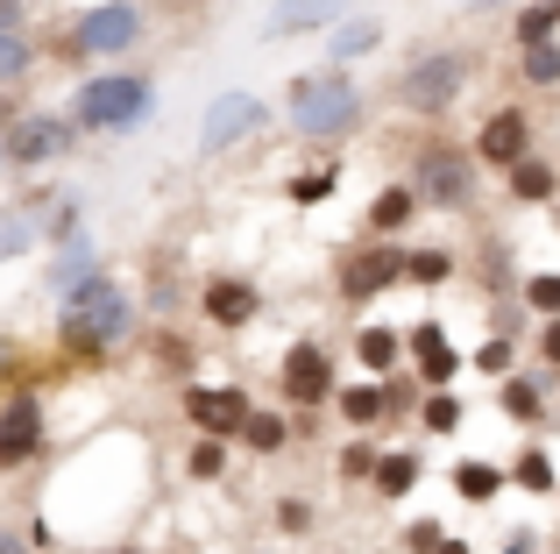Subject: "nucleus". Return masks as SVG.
<instances>
[{"mask_svg":"<svg viewBox=\"0 0 560 554\" xmlns=\"http://www.w3.org/2000/svg\"><path fill=\"white\" fill-rule=\"evenodd\" d=\"M525 305H533V313H560V277H525Z\"/></svg>","mask_w":560,"mask_h":554,"instance_id":"33","label":"nucleus"},{"mask_svg":"<svg viewBox=\"0 0 560 554\" xmlns=\"http://www.w3.org/2000/svg\"><path fill=\"white\" fill-rule=\"evenodd\" d=\"M262 122V107H256V93H220L213 107H206V136H199V150L206 157H220L234 136H248V128Z\"/></svg>","mask_w":560,"mask_h":554,"instance_id":"9","label":"nucleus"},{"mask_svg":"<svg viewBox=\"0 0 560 554\" xmlns=\"http://www.w3.org/2000/svg\"><path fill=\"white\" fill-rule=\"evenodd\" d=\"M128 43H142V8L136 0H107V8L79 14V28H71L65 50H93V57H121Z\"/></svg>","mask_w":560,"mask_h":554,"instance_id":"6","label":"nucleus"},{"mask_svg":"<svg viewBox=\"0 0 560 554\" xmlns=\"http://www.w3.org/2000/svg\"><path fill=\"white\" fill-rule=\"evenodd\" d=\"M405 277H411V285H447L454 256L447 250H419V256H405Z\"/></svg>","mask_w":560,"mask_h":554,"instance_id":"28","label":"nucleus"},{"mask_svg":"<svg viewBox=\"0 0 560 554\" xmlns=\"http://www.w3.org/2000/svg\"><path fill=\"white\" fill-rule=\"evenodd\" d=\"M454 490H462L468 505H490L497 490H504V470H497V462H462V470H454Z\"/></svg>","mask_w":560,"mask_h":554,"instance_id":"20","label":"nucleus"},{"mask_svg":"<svg viewBox=\"0 0 560 554\" xmlns=\"http://www.w3.org/2000/svg\"><path fill=\"white\" fill-rule=\"evenodd\" d=\"M476 370H490V377H504V370H511V342H504V334L476 348Z\"/></svg>","mask_w":560,"mask_h":554,"instance_id":"36","label":"nucleus"},{"mask_svg":"<svg viewBox=\"0 0 560 554\" xmlns=\"http://www.w3.org/2000/svg\"><path fill=\"white\" fill-rule=\"evenodd\" d=\"M462 85H468V57L462 50H433V57H419V65L397 79V107H411V114H447L454 100H462Z\"/></svg>","mask_w":560,"mask_h":554,"instance_id":"4","label":"nucleus"},{"mask_svg":"<svg viewBox=\"0 0 560 554\" xmlns=\"http://www.w3.org/2000/svg\"><path fill=\"white\" fill-rule=\"evenodd\" d=\"M553 8H560V0H553Z\"/></svg>","mask_w":560,"mask_h":554,"instance_id":"46","label":"nucleus"},{"mask_svg":"<svg viewBox=\"0 0 560 554\" xmlns=\"http://www.w3.org/2000/svg\"><path fill=\"white\" fill-rule=\"evenodd\" d=\"M93 270H100V250H93V242H71V250L50 264V291H71V285H85Z\"/></svg>","mask_w":560,"mask_h":554,"instance_id":"19","label":"nucleus"},{"mask_svg":"<svg viewBox=\"0 0 560 554\" xmlns=\"http://www.w3.org/2000/svg\"><path fill=\"white\" fill-rule=\"evenodd\" d=\"M28 71V36H14V22H0V85H14Z\"/></svg>","mask_w":560,"mask_h":554,"instance_id":"29","label":"nucleus"},{"mask_svg":"<svg viewBox=\"0 0 560 554\" xmlns=\"http://www.w3.org/2000/svg\"><path fill=\"white\" fill-rule=\"evenodd\" d=\"M0 157H8V136H0Z\"/></svg>","mask_w":560,"mask_h":554,"instance_id":"44","label":"nucleus"},{"mask_svg":"<svg viewBox=\"0 0 560 554\" xmlns=\"http://www.w3.org/2000/svg\"><path fill=\"white\" fill-rule=\"evenodd\" d=\"M440 547V527H433V519H425V527H411V554H433Z\"/></svg>","mask_w":560,"mask_h":554,"instance_id":"40","label":"nucleus"},{"mask_svg":"<svg viewBox=\"0 0 560 554\" xmlns=\"http://www.w3.org/2000/svg\"><path fill=\"white\" fill-rule=\"evenodd\" d=\"M462 8H497V0H462Z\"/></svg>","mask_w":560,"mask_h":554,"instance_id":"43","label":"nucleus"},{"mask_svg":"<svg viewBox=\"0 0 560 554\" xmlns=\"http://www.w3.org/2000/svg\"><path fill=\"white\" fill-rule=\"evenodd\" d=\"M411 356H419V377H425V384H454V370H462V356H454V342H447V334H440L433 327V320H419V327H411Z\"/></svg>","mask_w":560,"mask_h":554,"instance_id":"14","label":"nucleus"},{"mask_svg":"<svg viewBox=\"0 0 560 554\" xmlns=\"http://www.w3.org/2000/svg\"><path fill=\"white\" fill-rule=\"evenodd\" d=\"M525 150H533V122H525L518 107H497L490 122L476 128V157H482V164H497V171H511Z\"/></svg>","mask_w":560,"mask_h":554,"instance_id":"8","label":"nucleus"},{"mask_svg":"<svg viewBox=\"0 0 560 554\" xmlns=\"http://www.w3.org/2000/svg\"><path fill=\"white\" fill-rule=\"evenodd\" d=\"M539 356L560 370V313H547V327H539Z\"/></svg>","mask_w":560,"mask_h":554,"instance_id":"38","label":"nucleus"},{"mask_svg":"<svg viewBox=\"0 0 560 554\" xmlns=\"http://www.w3.org/2000/svg\"><path fill=\"white\" fill-rule=\"evenodd\" d=\"M242 441L256 448V455H277V448H284V419H277V413H248L242 419Z\"/></svg>","mask_w":560,"mask_h":554,"instance_id":"26","label":"nucleus"},{"mask_svg":"<svg viewBox=\"0 0 560 554\" xmlns=\"http://www.w3.org/2000/svg\"><path fill=\"white\" fill-rule=\"evenodd\" d=\"M433 554H468V547H462V541H440V547H433Z\"/></svg>","mask_w":560,"mask_h":554,"instance_id":"42","label":"nucleus"},{"mask_svg":"<svg viewBox=\"0 0 560 554\" xmlns=\"http://www.w3.org/2000/svg\"><path fill=\"white\" fill-rule=\"evenodd\" d=\"M71 136H79V122H65V114H28V122L8 128V157L14 164H50V157L71 150Z\"/></svg>","mask_w":560,"mask_h":554,"instance_id":"7","label":"nucleus"},{"mask_svg":"<svg viewBox=\"0 0 560 554\" xmlns=\"http://www.w3.org/2000/svg\"><path fill=\"white\" fill-rule=\"evenodd\" d=\"M397 277H405V256L397 250H362V256L341 264V291L348 299H376V291H390Z\"/></svg>","mask_w":560,"mask_h":554,"instance_id":"12","label":"nucleus"},{"mask_svg":"<svg viewBox=\"0 0 560 554\" xmlns=\"http://www.w3.org/2000/svg\"><path fill=\"white\" fill-rule=\"evenodd\" d=\"M121 554H142V547H121Z\"/></svg>","mask_w":560,"mask_h":554,"instance_id":"45","label":"nucleus"},{"mask_svg":"<svg viewBox=\"0 0 560 554\" xmlns=\"http://www.w3.org/2000/svg\"><path fill=\"white\" fill-rule=\"evenodd\" d=\"M560 193V171L547 164V157L525 150L518 164H511V199H525V207H547V199Z\"/></svg>","mask_w":560,"mask_h":554,"instance_id":"16","label":"nucleus"},{"mask_svg":"<svg viewBox=\"0 0 560 554\" xmlns=\"http://www.w3.org/2000/svg\"><path fill=\"white\" fill-rule=\"evenodd\" d=\"M511 476H518L525 490H539V498H547V490H560V476H553L547 448H525V455H518V470H511Z\"/></svg>","mask_w":560,"mask_h":554,"instance_id":"27","label":"nucleus"},{"mask_svg":"<svg viewBox=\"0 0 560 554\" xmlns=\"http://www.w3.org/2000/svg\"><path fill=\"white\" fill-rule=\"evenodd\" d=\"M411 193H419L425 207L462 213L468 199H476V164H468L454 142H425V150H419V171H411Z\"/></svg>","mask_w":560,"mask_h":554,"instance_id":"5","label":"nucleus"},{"mask_svg":"<svg viewBox=\"0 0 560 554\" xmlns=\"http://www.w3.org/2000/svg\"><path fill=\"white\" fill-rule=\"evenodd\" d=\"M185 413L199 419L206 434H220V441H228V434H242L248 399H242V391H185Z\"/></svg>","mask_w":560,"mask_h":554,"instance_id":"13","label":"nucleus"},{"mask_svg":"<svg viewBox=\"0 0 560 554\" xmlns=\"http://www.w3.org/2000/svg\"><path fill=\"white\" fill-rule=\"evenodd\" d=\"M14 14H22V0H0V22H14Z\"/></svg>","mask_w":560,"mask_h":554,"instance_id":"41","label":"nucleus"},{"mask_svg":"<svg viewBox=\"0 0 560 554\" xmlns=\"http://www.w3.org/2000/svg\"><path fill=\"white\" fill-rule=\"evenodd\" d=\"M206 313H213L220 327L256 320V285H242V277H213V285H206Z\"/></svg>","mask_w":560,"mask_h":554,"instance_id":"15","label":"nucleus"},{"mask_svg":"<svg viewBox=\"0 0 560 554\" xmlns=\"http://www.w3.org/2000/svg\"><path fill=\"white\" fill-rule=\"evenodd\" d=\"M411 213H419V193H411V185H383L376 207H370V228H376V235H397Z\"/></svg>","mask_w":560,"mask_h":554,"instance_id":"17","label":"nucleus"},{"mask_svg":"<svg viewBox=\"0 0 560 554\" xmlns=\"http://www.w3.org/2000/svg\"><path fill=\"white\" fill-rule=\"evenodd\" d=\"M341 470H348V476H370V470H376V455H370V448L355 441V448H348V455H341Z\"/></svg>","mask_w":560,"mask_h":554,"instance_id":"39","label":"nucleus"},{"mask_svg":"<svg viewBox=\"0 0 560 554\" xmlns=\"http://www.w3.org/2000/svg\"><path fill=\"white\" fill-rule=\"evenodd\" d=\"M341 413L355 419V427H376V419L390 413V391H376V384H355V391H341Z\"/></svg>","mask_w":560,"mask_h":554,"instance_id":"23","label":"nucleus"},{"mask_svg":"<svg viewBox=\"0 0 560 554\" xmlns=\"http://www.w3.org/2000/svg\"><path fill=\"white\" fill-rule=\"evenodd\" d=\"M539 405H547V399H539L533 377H511V384H504V413L511 419H539Z\"/></svg>","mask_w":560,"mask_h":554,"instance_id":"30","label":"nucleus"},{"mask_svg":"<svg viewBox=\"0 0 560 554\" xmlns=\"http://www.w3.org/2000/svg\"><path fill=\"white\" fill-rule=\"evenodd\" d=\"M341 0H284V14L270 22V36H291V28H313V22H334Z\"/></svg>","mask_w":560,"mask_h":554,"instance_id":"21","label":"nucleus"},{"mask_svg":"<svg viewBox=\"0 0 560 554\" xmlns=\"http://www.w3.org/2000/svg\"><path fill=\"white\" fill-rule=\"evenodd\" d=\"M28 235H36V228H28L22 213H0V256H22V250H28Z\"/></svg>","mask_w":560,"mask_h":554,"instance_id":"35","label":"nucleus"},{"mask_svg":"<svg viewBox=\"0 0 560 554\" xmlns=\"http://www.w3.org/2000/svg\"><path fill=\"white\" fill-rule=\"evenodd\" d=\"M142 114H150V79H136V71H107V79L79 85V100H71V122L100 128V136H121Z\"/></svg>","mask_w":560,"mask_h":554,"instance_id":"2","label":"nucleus"},{"mask_svg":"<svg viewBox=\"0 0 560 554\" xmlns=\"http://www.w3.org/2000/svg\"><path fill=\"white\" fill-rule=\"evenodd\" d=\"M376 490H383V498H405V490L411 484H419V455H376Z\"/></svg>","mask_w":560,"mask_h":554,"instance_id":"22","label":"nucleus"},{"mask_svg":"<svg viewBox=\"0 0 560 554\" xmlns=\"http://www.w3.org/2000/svg\"><path fill=\"white\" fill-rule=\"evenodd\" d=\"M383 43V22H370V14H355V22H341L327 36V50H334V65H348V57H370Z\"/></svg>","mask_w":560,"mask_h":554,"instance_id":"18","label":"nucleus"},{"mask_svg":"<svg viewBox=\"0 0 560 554\" xmlns=\"http://www.w3.org/2000/svg\"><path fill=\"white\" fill-rule=\"evenodd\" d=\"M525 50V85H560V50H553V36L547 43H518Z\"/></svg>","mask_w":560,"mask_h":554,"instance_id":"25","label":"nucleus"},{"mask_svg":"<svg viewBox=\"0 0 560 554\" xmlns=\"http://www.w3.org/2000/svg\"><path fill=\"white\" fill-rule=\"evenodd\" d=\"M355 114H362V93L348 79H299L291 85V128L299 136H348L355 128Z\"/></svg>","mask_w":560,"mask_h":554,"instance_id":"3","label":"nucleus"},{"mask_svg":"<svg viewBox=\"0 0 560 554\" xmlns=\"http://www.w3.org/2000/svg\"><path fill=\"white\" fill-rule=\"evenodd\" d=\"M334 391V362H327V348H313V342H299L284 356V399L291 405H319Z\"/></svg>","mask_w":560,"mask_h":554,"instance_id":"10","label":"nucleus"},{"mask_svg":"<svg viewBox=\"0 0 560 554\" xmlns=\"http://www.w3.org/2000/svg\"><path fill=\"white\" fill-rule=\"evenodd\" d=\"M327 193H334V171H313V178L291 185V199H305V207H313V199H327Z\"/></svg>","mask_w":560,"mask_h":554,"instance_id":"37","label":"nucleus"},{"mask_svg":"<svg viewBox=\"0 0 560 554\" xmlns=\"http://www.w3.org/2000/svg\"><path fill=\"white\" fill-rule=\"evenodd\" d=\"M397 348H405V342H397V334L390 327H362V342H355V356H362V370H390V362H397Z\"/></svg>","mask_w":560,"mask_h":554,"instance_id":"24","label":"nucleus"},{"mask_svg":"<svg viewBox=\"0 0 560 554\" xmlns=\"http://www.w3.org/2000/svg\"><path fill=\"white\" fill-rule=\"evenodd\" d=\"M462 427V399H447V384L425 399V434H454Z\"/></svg>","mask_w":560,"mask_h":554,"instance_id":"32","label":"nucleus"},{"mask_svg":"<svg viewBox=\"0 0 560 554\" xmlns=\"http://www.w3.org/2000/svg\"><path fill=\"white\" fill-rule=\"evenodd\" d=\"M128 327H136V305H128V291L107 270H93L85 285L65 291V342L71 348H114Z\"/></svg>","mask_w":560,"mask_h":554,"instance_id":"1","label":"nucleus"},{"mask_svg":"<svg viewBox=\"0 0 560 554\" xmlns=\"http://www.w3.org/2000/svg\"><path fill=\"white\" fill-rule=\"evenodd\" d=\"M36 448H43V413H36V399H8V413H0V470H22Z\"/></svg>","mask_w":560,"mask_h":554,"instance_id":"11","label":"nucleus"},{"mask_svg":"<svg viewBox=\"0 0 560 554\" xmlns=\"http://www.w3.org/2000/svg\"><path fill=\"white\" fill-rule=\"evenodd\" d=\"M553 28H560V8H553V0H539V8L518 14V43H547Z\"/></svg>","mask_w":560,"mask_h":554,"instance_id":"31","label":"nucleus"},{"mask_svg":"<svg viewBox=\"0 0 560 554\" xmlns=\"http://www.w3.org/2000/svg\"><path fill=\"white\" fill-rule=\"evenodd\" d=\"M220 462H228V441H220V434H206V441L191 448V476H220Z\"/></svg>","mask_w":560,"mask_h":554,"instance_id":"34","label":"nucleus"}]
</instances>
